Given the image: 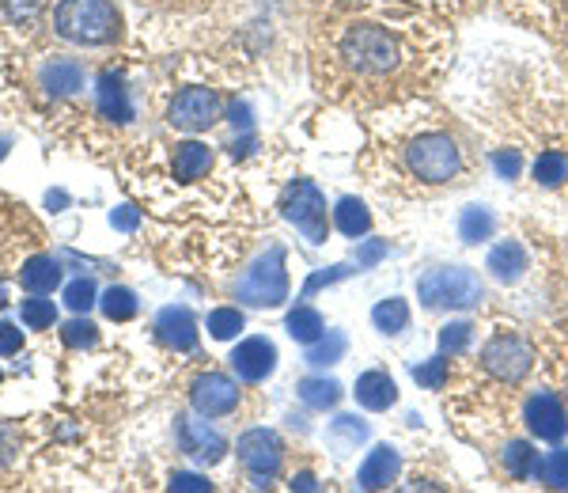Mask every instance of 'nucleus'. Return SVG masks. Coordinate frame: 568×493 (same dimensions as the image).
I'll list each match as a JSON object with an SVG mask.
<instances>
[{"instance_id": "nucleus-32", "label": "nucleus", "mask_w": 568, "mask_h": 493, "mask_svg": "<svg viewBox=\"0 0 568 493\" xmlns=\"http://www.w3.org/2000/svg\"><path fill=\"white\" fill-rule=\"evenodd\" d=\"M239 330H243V315H239L235 308H216L213 315H209V334L220 338V342L235 338Z\"/></svg>"}, {"instance_id": "nucleus-34", "label": "nucleus", "mask_w": 568, "mask_h": 493, "mask_svg": "<svg viewBox=\"0 0 568 493\" xmlns=\"http://www.w3.org/2000/svg\"><path fill=\"white\" fill-rule=\"evenodd\" d=\"M95 327H91L88 319H72V323H65L61 327V342L69 349H84V346H95Z\"/></svg>"}, {"instance_id": "nucleus-39", "label": "nucleus", "mask_w": 568, "mask_h": 493, "mask_svg": "<svg viewBox=\"0 0 568 493\" xmlns=\"http://www.w3.org/2000/svg\"><path fill=\"white\" fill-rule=\"evenodd\" d=\"M409 4H421L428 12H440V16H455V12H466L478 0H409Z\"/></svg>"}, {"instance_id": "nucleus-11", "label": "nucleus", "mask_w": 568, "mask_h": 493, "mask_svg": "<svg viewBox=\"0 0 568 493\" xmlns=\"http://www.w3.org/2000/svg\"><path fill=\"white\" fill-rule=\"evenodd\" d=\"M175 433H178V444H182V452L197 463H220L224 452H228V440L216 433L209 421H197V418H175Z\"/></svg>"}, {"instance_id": "nucleus-7", "label": "nucleus", "mask_w": 568, "mask_h": 493, "mask_svg": "<svg viewBox=\"0 0 568 493\" xmlns=\"http://www.w3.org/2000/svg\"><path fill=\"white\" fill-rule=\"evenodd\" d=\"M281 213L300 228L307 243H326V232H330V224H326V198H322V190L311 179H296V183L284 190Z\"/></svg>"}, {"instance_id": "nucleus-14", "label": "nucleus", "mask_w": 568, "mask_h": 493, "mask_svg": "<svg viewBox=\"0 0 568 493\" xmlns=\"http://www.w3.org/2000/svg\"><path fill=\"white\" fill-rule=\"evenodd\" d=\"M156 338H160L167 349L175 353H186V349L197 346V323L194 315L186 308H163L160 319H156Z\"/></svg>"}, {"instance_id": "nucleus-35", "label": "nucleus", "mask_w": 568, "mask_h": 493, "mask_svg": "<svg viewBox=\"0 0 568 493\" xmlns=\"http://www.w3.org/2000/svg\"><path fill=\"white\" fill-rule=\"evenodd\" d=\"M65 304L72 311H88L95 304V281L91 277H76L69 289H65Z\"/></svg>"}, {"instance_id": "nucleus-15", "label": "nucleus", "mask_w": 568, "mask_h": 493, "mask_svg": "<svg viewBox=\"0 0 568 493\" xmlns=\"http://www.w3.org/2000/svg\"><path fill=\"white\" fill-rule=\"evenodd\" d=\"M402 471V459L394 452L391 444H379L372 456L364 459V467H360V475H356V486L360 490H383V486H391L394 478Z\"/></svg>"}, {"instance_id": "nucleus-1", "label": "nucleus", "mask_w": 568, "mask_h": 493, "mask_svg": "<svg viewBox=\"0 0 568 493\" xmlns=\"http://www.w3.org/2000/svg\"><path fill=\"white\" fill-rule=\"evenodd\" d=\"M451 54V19L409 0H330L307 38L315 92L364 114L432 95Z\"/></svg>"}, {"instance_id": "nucleus-13", "label": "nucleus", "mask_w": 568, "mask_h": 493, "mask_svg": "<svg viewBox=\"0 0 568 493\" xmlns=\"http://www.w3.org/2000/svg\"><path fill=\"white\" fill-rule=\"evenodd\" d=\"M231 368H235L239 380L262 384L266 376H273V368H277V346L269 338H247V342H239L235 353H231Z\"/></svg>"}, {"instance_id": "nucleus-3", "label": "nucleus", "mask_w": 568, "mask_h": 493, "mask_svg": "<svg viewBox=\"0 0 568 493\" xmlns=\"http://www.w3.org/2000/svg\"><path fill=\"white\" fill-rule=\"evenodd\" d=\"M54 31L76 46H110L122 35V12L114 0H57Z\"/></svg>"}, {"instance_id": "nucleus-40", "label": "nucleus", "mask_w": 568, "mask_h": 493, "mask_svg": "<svg viewBox=\"0 0 568 493\" xmlns=\"http://www.w3.org/2000/svg\"><path fill=\"white\" fill-rule=\"evenodd\" d=\"M341 346H345L341 334H330V346H319V342H315V349L307 353V361H311V365H330V361L341 353Z\"/></svg>"}, {"instance_id": "nucleus-26", "label": "nucleus", "mask_w": 568, "mask_h": 493, "mask_svg": "<svg viewBox=\"0 0 568 493\" xmlns=\"http://www.w3.org/2000/svg\"><path fill=\"white\" fill-rule=\"evenodd\" d=\"M99 308H103V315H107L110 323H125V319L137 315V296L129 293V289H122V285H110L107 293H103V300H99Z\"/></svg>"}, {"instance_id": "nucleus-37", "label": "nucleus", "mask_w": 568, "mask_h": 493, "mask_svg": "<svg viewBox=\"0 0 568 493\" xmlns=\"http://www.w3.org/2000/svg\"><path fill=\"white\" fill-rule=\"evenodd\" d=\"M12 23H31L42 12V0H0Z\"/></svg>"}, {"instance_id": "nucleus-33", "label": "nucleus", "mask_w": 568, "mask_h": 493, "mask_svg": "<svg viewBox=\"0 0 568 493\" xmlns=\"http://www.w3.org/2000/svg\"><path fill=\"white\" fill-rule=\"evenodd\" d=\"M489 232H493V217H489V209H466V213H462V239H466V243L489 239Z\"/></svg>"}, {"instance_id": "nucleus-25", "label": "nucleus", "mask_w": 568, "mask_h": 493, "mask_svg": "<svg viewBox=\"0 0 568 493\" xmlns=\"http://www.w3.org/2000/svg\"><path fill=\"white\" fill-rule=\"evenodd\" d=\"M338 228L345 232L349 239H356V236H364L368 228H372V213L364 209V201H356V198H341L338 201Z\"/></svg>"}, {"instance_id": "nucleus-42", "label": "nucleus", "mask_w": 568, "mask_h": 493, "mask_svg": "<svg viewBox=\"0 0 568 493\" xmlns=\"http://www.w3.org/2000/svg\"><path fill=\"white\" fill-rule=\"evenodd\" d=\"M110 224H114V228H122V232H129V228H137V209H133V205H122V209H114V217H110Z\"/></svg>"}, {"instance_id": "nucleus-2", "label": "nucleus", "mask_w": 568, "mask_h": 493, "mask_svg": "<svg viewBox=\"0 0 568 493\" xmlns=\"http://www.w3.org/2000/svg\"><path fill=\"white\" fill-rule=\"evenodd\" d=\"M364 171L391 194H436L478 175V148L447 110L421 95L375 114Z\"/></svg>"}, {"instance_id": "nucleus-19", "label": "nucleus", "mask_w": 568, "mask_h": 493, "mask_svg": "<svg viewBox=\"0 0 568 493\" xmlns=\"http://www.w3.org/2000/svg\"><path fill=\"white\" fill-rule=\"evenodd\" d=\"M99 114L110 122H129L133 107H129V92H125V80L118 73L99 76Z\"/></svg>"}, {"instance_id": "nucleus-17", "label": "nucleus", "mask_w": 568, "mask_h": 493, "mask_svg": "<svg viewBox=\"0 0 568 493\" xmlns=\"http://www.w3.org/2000/svg\"><path fill=\"white\" fill-rule=\"evenodd\" d=\"M42 88L50 95H76L84 88V65L72 61V57H54L42 69Z\"/></svg>"}, {"instance_id": "nucleus-28", "label": "nucleus", "mask_w": 568, "mask_h": 493, "mask_svg": "<svg viewBox=\"0 0 568 493\" xmlns=\"http://www.w3.org/2000/svg\"><path fill=\"white\" fill-rule=\"evenodd\" d=\"M364 437H368V425H364L360 418H338L334 421V429H330V444H334V452H338V456L353 452Z\"/></svg>"}, {"instance_id": "nucleus-27", "label": "nucleus", "mask_w": 568, "mask_h": 493, "mask_svg": "<svg viewBox=\"0 0 568 493\" xmlns=\"http://www.w3.org/2000/svg\"><path fill=\"white\" fill-rule=\"evenodd\" d=\"M372 319L383 334H398V330H406V323H409V304L406 300H398V296H391V300L375 304Z\"/></svg>"}, {"instance_id": "nucleus-12", "label": "nucleus", "mask_w": 568, "mask_h": 493, "mask_svg": "<svg viewBox=\"0 0 568 493\" xmlns=\"http://www.w3.org/2000/svg\"><path fill=\"white\" fill-rule=\"evenodd\" d=\"M523 421L538 440H561L568 433V410L553 391H538L523 406Z\"/></svg>"}, {"instance_id": "nucleus-24", "label": "nucleus", "mask_w": 568, "mask_h": 493, "mask_svg": "<svg viewBox=\"0 0 568 493\" xmlns=\"http://www.w3.org/2000/svg\"><path fill=\"white\" fill-rule=\"evenodd\" d=\"M489 270L500 277V281H515V277L527 270V255L519 243H500L497 251L489 255Z\"/></svg>"}, {"instance_id": "nucleus-41", "label": "nucleus", "mask_w": 568, "mask_h": 493, "mask_svg": "<svg viewBox=\"0 0 568 493\" xmlns=\"http://www.w3.org/2000/svg\"><path fill=\"white\" fill-rule=\"evenodd\" d=\"M23 349V330L12 323H0V357H12Z\"/></svg>"}, {"instance_id": "nucleus-20", "label": "nucleus", "mask_w": 568, "mask_h": 493, "mask_svg": "<svg viewBox=\"0 0 568 493\" xmlns=\"http://www.w3.org/2000/svg\"><path fill=\"white\" fill-rule=\"evenodd\" d=\"M19 285H23L27 293H54L57 285H61V266H57L54 258L35 255L31 262H23Z\"/></svg>"}, {"instance_id": "nucleus-22", "label": "nucleus", "mask_w": 568, "mask_h": 493, "mask_svg": "<svg viewBox=\"0 0 568 493\" xmlns=\"http://www.w3.org/2000/svg\"><path fill=\"white\" fill-rule=\"evenodd\" d=\"M504 467L515 482H527L531 475H538V452H534L527 440H508L504 448Z\"/></svg>"}, {"instance_id": "nucleus-10", "label": "nucleus", "mask_w": 568, "mask_h": 493, "mask_svg": "<svg viewBox=\"0 0 568 493\" xmlns=\"http://www.w3.org/2000/svg\"><path fill=\"white\" fill-rule=\"evenodd\" d=\"M220 110H224V99L213 88H186V92H178L171 99L167 122L182 129V133H201V129H209L220 118Z\"/></svg>"}, {"instance_id": "nucleus-8", "label": "nucleus", "mask_w": 568, "mask_h": 493, "mask_svg": "<svg viewBox=\"0 0 568 493\" xmlns=\"http://www.w3.org/2000/svg\"><path fill=\"white\" fill-rule=\"evenodd\" d=\"M239 463L247 467V475L254 478V486H266L269 478L281 471L284 463V440L273 429H250L235 444Z\"/></svg>"}, {"instance_id": "nucleus-44", "label": "nucleus", "mask_w": 568, "mask_h": 493, "mask_svg": "<svg viewBox=\"0 0 568 493\" xmlns=\"http://www.w3.org/2000/svg\"><path fill=\"white\" fill-rule=\"evenodd\" d=\"M12 452H16V429L0 425V459H8Z\"/></svg>"}, {"instance_id": "nucleus-43", "label": "nucleus", "mask_w": 568, "mask_h": 493, "mask_svg": "<svg viewBox=\"0 0 568 493\" xmlns=\"http://www.w3.org/2000/svg\"><path fill=\"white\" fill-rule=\"evenodd\" d=\"M171 486H175V490H209V482L197 475H175L171 478Z\"/></svg>"}, {"instance_id": "nucleus-29", "label": "nucleus", "mask_w": 568, "mask_h": 493, "mask_svg": "<svg viewBox=\"0 0 568 493\" xmlns=\"http://www.w3.org/2000/svg\"><path fill=\"white\" fill-rule=\"evenodd\" d=\"M19 315H23V323L31 330H46V327H54L57 308H54V300H42V293H35L31 300H23Z\"/></svg>"}, {"instance_id": "nucleus-23", "label": "nucleus", "mask_w": 568, "mask_h": 493, "mask_svg": "<svg viewBox=\"0 0 568 493\" xmlns=\"http://www.w3.org/2000/svg\"><path fill=\"white\" fill-rule=\"evenodd\" d=\"M565 179H568V152H561V148L538 152V160H534V183L561 186Z\"/></svg>"}, {"instance_id": "nucleus-45", "label": "nucleus", "mask_w": 568, "mask_h": 493, "mask_svg": "<svg viewBox=\"0 0 568 493\" xmlns=\"http://www.w3.org/2000/svg\"><path fill=\"white\" fill-rule=\"evenodd\" d=\"M144 4H152V8H201L209 0H144Z\"/></svg>"}, {"instance_id": "nucleus-38", "label": "nucleus", "mask_w": 568, "mask_h": 493, "mask_svg": "<svg viewBox=\"0 0 568 493\" xmlns=\"http://www.w3.org/2000/svg\"><path fill=\"white\" fill-rule=\"evenodd\" d=\"M413 380L425 387H440L447 380V357H436V361L425 368H413Z\"/></svg>"}, {"instance_id": "nucleus-46", "label": "nucleus", "mask_w": 568, "mask_h": 493, "mask_svg": "<svg viewBox=\"0 0 568 493\" xmlns=\"http://www.w3.org/2000/svg\"><path fill=\"white\" fill-rule=\"evenodd\" d=\"M0 308H4V289H0Z\"/></svg>"}, {"instance_id": "nucleus-9", "label": "nucleus", "mask_w": 568, "mask_h": 493, "mask_svg": "<svg viewBox=\"0 0 568 493\" xmlns=\"http://www.w3.org/2000/svg\"><path fill=\"white\" fill-rule=\"evenodd\" d=\"M190 402L201 418H231L243 402V387L224 372H201L190 384Z\"/></svg>"}, {"instance_id": "nucleus-21", "label": "nucleus", "mask_w": 568, "mask_h": 493, "mask_svg": "<svg viewBox=\"0 0 568 493\" xmlns=\"http://www.w3.org/2000/svg\"><path fill=\"white\" fill-rule=\"evenodd\" d=\"M288 334L303 342V346H315L322 342V334H326V323H322V315L311 304H296V308L288 311Z\"/></svg>"}, {"instance_id": "nucleus-6", "label": "nucleus", "mask_w": 568, "mask_h": 493, "mask_svg": "<svg viewBox=\"0 0 568 493\" xmlns=\"http://www.w3.org/2000/svg\"><path fill=\"white\" fill-rule=\"evenodd\" d=\"M478 361L493 380L515 387V384H523V380H527V372H531V365H534V353H531V346L515 334V330H497V334L481 346Z\"/></svg>"}, {"instance_id": "nucleus-18", "label": "nucleus", "mask_w": 568, "mask_h": 493, "mask_svg": "<svg viewBox=\"0 0 568 493\" xmlns=\"http://www.w3.org/2000/svg\"><path fill=\"white\" fill-rule=\"evenodd\" d=\"M356 402L368 406V410H387V406L398 402V387H394V380L387 372L372 368V372H364V376L356 380Z\"/></svg>"}, {"instance_id": "nucleus-31", "label": "nucleus", "mask_w": 568, "mask_h": 493, "mask_svg": "<svg viewBox=\"0 0 568 493\" xmlns=\"http://www.w3.org/2000/svg\"><path fill=\"white\" fill-rule=\"evenodd\" d=\"M538 475L546 486H568V448L550 452L546 459H538Z\"/></svg>"}, {"instance_id": "nucleus-36", "label": "nucleus", "mask_w": 568, "mask_h": 493, "mask_svg": "<svg viewBox=\"0 0 568 493\" xmlns=\"http://www.w3.org/2000/svg\"><path fill=\"white\" fill-rule=\"evenodd\" d=\"M470 334H474V327H470V323H451V327H444V334H440L444 357H447V353H459V349L470 346Z\"/></svg>"}, {"instance_id": "nucleus-16", "label": "nucleus", "mask_w": 568, "mask_h": 493, "mask_svg": "<svg viewBox=\"0 0 568 493\" xmlns=\"http://www.w3.org/2000/svg\"><path fill=\"white\" fill-rule=\"evenodd\" d=\"M171 167H175L178 183H197V179H205L209 167H213V148L201 145V141H182V145H175Z\"/></svg>"}, {"instance_id": "nucleus-30", "label": "nucleus", "mask_w": 568, "mask_h": 493, "mask_svg": "<svg viewBox=\"0 0 568 493\" xmlns=\"http://www.w3.org/2000/svg\"><path fill=\"white\" fill-rule=\"evenodd\" d=\"M300 395L307 406H315V410H326V406H334L341 399V387L338 384H326V380H307L300 387Z\"/></svg>"}, {"instance_id": "nucleus-4", "label": "nucleus", "mask_w": 568, "mask_h": 493, "mask_svg": "<svg viewBox=\"0 0 568 493\" xmlns=\"http://www.w3.org/2000/svg\"><path fill=\"white\" fill-rule=\"evenodd\" d=\"M417 296H421V304L428 311L436 308H478L485 289H481V281L474 270H466V266H436V270H428L421 281H417Z\"/></svg>"}, {"instance_id": "nucleus-5", "label": "nucleus", "mask_w": 568, "mask_h": 493, "mask_svg": "<svg viewBox=\"0 0 568 493\" xmlns=\"http://www.w3.org/2000/svg\"><path fill=\"white\" fill-rule=\"evenodd\" d=\"M235 296L250 308H281L288 300V270H284L281 247H269L266 255L235 281Z\"/></svg>"}]
</instances>
